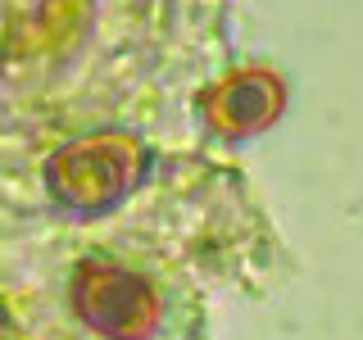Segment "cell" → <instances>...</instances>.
Listing matches in <instances>:
<instances>
[{"label":"cell","instance_id":"obj_1","mask_svg":"<svg viewBox=\"0 0 363 340\" xmlns=\"http://www.w3.org/2000/svg\"><path fill=\"white\" fill-rule=\"evenodd\" d=\"M145 168H150V150L141 136L105 128L73 136L45 159V191L73 218H100L141 186Z\"/></svg>","mask_w":363,"mask_h":340},{"label":"cell","instance_id":"obj_2","mask_svg":"<svg viewBox=\"0 0 363 340\" xmlns=\"http://www.w3.org/2000/svg\"><path fill=\"white\" fill-rule=\"evenodd\" d=\"M73 313L105 340H150L159 327V295L141 272L86 259L73 272Z\"/></svg>","mask_w":363,"mask_h":340},{"label":"cell","instance_id":"obj_3","mask_svg":"<svg viewBox=\"0 0 363 340\" xmlns=\"http://www.w3.org/2000/svg\"><path fill=\"white\" fill-rule=\"evenodd\" d=\"M281 109H286V82L268 68H241L200 96V123L227 141L268 132Z\"/></svg>","mask_w":363,"mask_h":340}]
</instances>
